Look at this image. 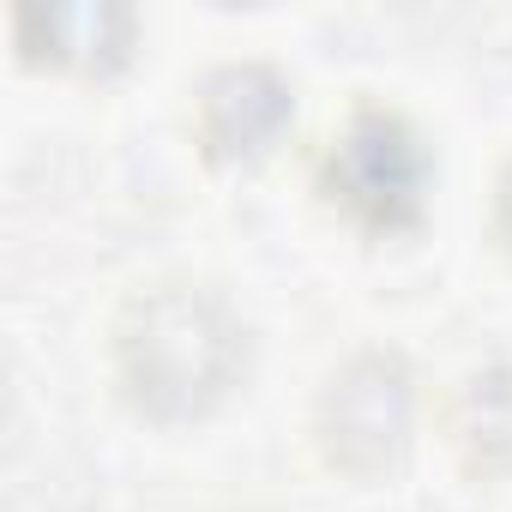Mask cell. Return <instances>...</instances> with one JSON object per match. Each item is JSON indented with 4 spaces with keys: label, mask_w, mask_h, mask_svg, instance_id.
<instances>
[{
    "label": "cell",
    "mask_w": 512,
    "mask_h": 512,
    "mask_svg": "<svg viewBox=\"0 0 512 512\" xmlns=\"http://www.w3.org/2000/svg\"><path fill=\"white\" fill-rule=\"evenodd\" d=\"M247 368V326L211 284H151L115 320V380L157 422H193Z\"/></svg>",
    "instance_id": "cell-1"
},
{
    "label": "cell",
    "mask_w": 512,
    "mask_h": 512,
    "mask_svg": "<svg viewBox=\"0 0 512 512\" xmlns=\"http://www.w3.org/2000/svg\"><path fill=\"white\" fill-rule=\"evenodd\" d=\"M494 229H500V241L512 247V169H506L500 187H494Z\"/></svg>",
    "instance_id": "cell-7"
},
{
    "label": "cell",
    "mask_w": 512,
    "mask_h": 512,
    "mask_svg": "<svg viewBox=\"0 0 512 512\" xmlns=\"http://www.w3.org/2000/svg\"><path fill=\"white\" fill-rule=\"evenodd\" d=\"M410 428H416V374L398 350L350 356L314 404V440L326 464L356 482L398 470V458L410 452Z\"/></svg>",
    "instance_id": "cell-2"
},
{
    "label": "cell",
    "mask_w": 512,
    "mask_h": 512,
    "mask_svg": "<svg viewBox=\"0 0 512 512\" xmlns=\"http://www.w3.org/2000/svg\"><path fill=\"white\" fill-rule=\"evenodd\" d=\"M446 440L470 476H512V368L488 362L446 398Z\"/></svg>",
    "instance_id": "cell-5"
},
{
    "label": "cell",
    "mask_w": 512,
    "mask_h": 512,
    "mask_svg": "<svg viewBox=\"0 0 512 512\" xmlns=\"http://www.w3.org/2000/svg\"><path fill=\"white\" fill-rule=\"evenodd\" d=\"M326 199L368 223V229H398L422 211V181H428V157L422 139L410 133L404 115L392 109H356L344 121V133L326 151Z\"/></svg>",
    "instance_id": "cell-3"
},
{
    "label": "cell",
    "mask_w": 512,
    "mask_h": 512,
    "mask_svg": "<svg viewBox=\"0 0 512 512\" xmlns=\"http://www.w3.org/2000/svg\"><path fill=\"white\" fill-rule=\"evenodd\" d=\"M25 25L55 43L49 55L67 61V67H115L127 55V37H133V19L115 13V7H55V13H25Z\"/></svg>",
    "instance_id": "cell-6"
},
{
    "label": "cell",
    "mask_w": 512,
    "mask_h": 512,
    "mask_svg": "<svg viewBox=\"0 0 512 512\" xmlns=\"http://www.w3.org/2000/svg\"><path fill=\"white\" fill-rule=\"evenodd\" d=\"M290 127V85L272 67H223L199 91V145L217 163L266 157Z\"/></svg>",
    "instance_id": "cell-4"
}]
</instances>
